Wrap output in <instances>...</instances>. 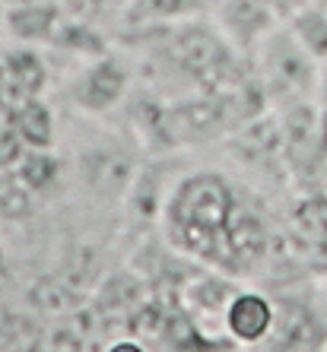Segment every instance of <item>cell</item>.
I'll use <instances>...</instances> for the list:
<instances>
[{"label":"cell","instance_id":"20","mask_svg":"<svg viewBox=\"0 0 327 352\" xmlns=\"http://www.w3.org/2000/svg\"><path fill=\"white\" fill-rule=\"evenodd\" d=\"M235 352H242V349H235Z\"/></svg>","mask_w":327,"mask_h":352},{"label":"cell","instance_id":"2","mask_svg":"<svg viewBox=\"0 0 327 352\" xmlns=\"http://www.w3.org/2000/svg\"><path fill=\"white\" fill-rule=\"evenodd\" d=\"M251 74L270 108L321 96V60L293 35L286 23L273 25L251 51Z\"/></svg>","mask_w":327,"mask_h":352},{"label":"cell","instance_id":"5","mask_svg":"<svg viewBox=\"0 0 327 352\" xmlns=\"http://www.w3.org/2000/svg\"><path fill=\"white\" fill-rule=\"evenodd\" d=\"M277 324V302L257 289H242L226 311V333L238 349H261Z\"/></svg>","mask_w":327,"mask_h":352},{"label":"cell","instance_id":"13","mask_svg":"<svg viewBox=\"0 0 327 352\" xmlns=\"http://www.w3.org/2000/svg\"><path fill=\"white\" fill-rule=\"evenodd\" d=\"M89 13H121L127 7V0H80Z\"/></svg>","mask_w":327,"mask_h":352},{"label":"cell","instance_id":"14","mask_svg":"<svg viewBox=\"0 0 327 352\" xmlns=\"http://www.w3.org/2000/svg\"><path fill=\"white\" fill-rule=\"evenodd\" d=\"M105 352H149V349L140 343L137 336H121V340H115V343L108 346Z\"/></svg>","mask_w":327,"mask_h":352},{"label":"cell","instance_id":"18","mask_svg":"<svg viewBox=\"0 0 327 352\" xmlns=\"http://www.w3.org/2000/svg\"><path fill=\"white\" fill-rule=\"evenodd\" d=\"M0 25H3V7H0Z\"/></svg>","mask_w":327,"mask_h":352},{"label":"cell","instance_id":"4","mask_svg":"<svg viewBox=\"0 0 327 352\" xmlns=\"http://www.w3.org/2000/svg\"><path fill=\"white\" fill-rule=\"evenodd\" d=\"M76 168H80V181L98 197L131 194L134 178L140 172L134 149L124 140H102L86 146L76 159Z\"/></svg>","mask_w":327,"mask_h":352},{"label":"cell","instance_id":"9","mask_svg":"<svg viewBox=\"0 0 327 352\" xmlns=\"http://www.w3.org/2000/svg\"><path fill=\"white\" fill-rule=\"evenodd\" d=\"M13 133L29 149H51L54 143V115L41 98H23V105L13 115Z\"/></svg>","mask_w":327,"mask_h":352},{"label":"cell","instance_id":"12","mask_svg":"<svg viewBox=\"0 0 327 352\" xmlns=\"http://www.w3.org/2000/svg\"><path fill=\"white\" fill-rule=\"evenodd\" d=\"M19 181H23L25 188L32 190V194H41V190H48L61 175V162L51 156L48 149H29L19 162Z\"/></svg>","mask_w":327,"mask_h":352},{"label":"cell","instance_id":"19","mask_svg":"<svg viewBox=\"0 0 327 352\" xmlns=\"http://www.w3.org/2000/svg\"><path fill=\"white\" fill-rule=\"evenodd\" d=\"M210 3H220V0H210Z\"/></svg>","mask_w":327,"mask_h":352},{"label":"cell","instance_id":"3","mask_svg":"<svg viewBox=\"0 0 327 352\" xmlns=\"http://www.w3.org/2000/svg\"><path fill=\"white\" fill-rule=\"evenodd\" d=\"M134 92V74L118 54H98L83 60V67L67 82V102L89 118L112 115Z\"/></svg>","mask_w":327,"mask_h":352},{"label":"cell","instance_id":"7","mask_svg":"<svg viewBox=\"0 0 327 352\" xmlns=\"http://www.w3.org/2000/svg\"><path fill=\"white\" fill-rule=\"evenodd\" d=\"M64 16L58 0H25L3 10V29L23 45H51Z\"/></svg>","mask_w":327,"mask_h":352},{"label":"cell","instance_id":"1","mask_svg":"<svg viewBox=\"0 0 327 352\" xmlns=\"http://www.w3.org/2000/svg\"><path fill=\"white\" fill-rule=\"evenodd\" d=\"M159 226L172 251L232 276L254 267L270 248L264 216L220 172H191L175 181Z\"/></svg>","mask_w":327,"mask_h":352},{"label":"cell","instance_id":"8","mask_svg":"<svg viewBox=\"0 0 327 352\" xmlns=\"http://www.w3.org/2000/svg\"><path fill=\"white\" fill-rule=\"evenodd\" d=\"M207 7L210 0H127V7L121 10V23L134 32H147L204 16Z\"/></svg>","mask_w":327,"mask_h":352},{"label":"cell","instance_id":"6","mask_svg":"<svg viewBox=\"0 0 327 352\" xmlns=\"http://www.w3.org/2000/svg\"><path fill=\"white\" fill-rule=\"evenodd\" d=\"M273 25L279 23L270 0H220V29L242 54H251Z\"/></svg>","mask_w":327,"mask_h":352},{"label":"cell","instance_id":"15","mask_svg":"<svg viewBox=\"0 0 327 352\" xmlns=\"http://www.w3.org/2000/svg\"><path fill=\"white\" fill-rule=\"evenodd\" d=\"M10 276V257H7V248H3V241H0V279Z\"/></svg>","mask_w":327,"mask_h":352},{"label":"cell","instance_id":"17","mask_svg":"<svg viewBox=\"0 0 327 352\" xmlns=\"http://www.w3.org/2000/svg\"><path fill=\"white\" fill-rule=\"evenodd\" d=\"M321 188L327 190V165H324V172H321Z\"/></svg>","mask_w":327,"mask_h":352},{"label":"cell","instance_id":"10","mask_svg":"<svg viewBox=\"0 0 327 352\" xmlns=\"http://www.w3.org/2000/svg\"><path fill=\"white\" fill-rule=\"evenodd\" d=\"M51 48H61L67 54H76V58L89 60V58H98V54H108V41L89 19L64 16V23L58 25V35L51 41Z\"/></svg>","mask_w":327,"mask_h":352},{"label":"cell","instance_id":"16","mask_svg":"<svg viewBox=\"0 0 327 352\" xmlns=\"http://www.w3.org/2000/svg\"><path fill=\"white\" fill-rule=\"evenodd\" d=\"M321 102H324V108H327V60H324V67H321Z\"/></svg>","mask_w":327,"mask_h":352},{"label":"cell","instance_id":"11","mask_svg":"<svg viewBox=\"0 0 327 352\" xmlns=\"http://www.w3.org/2000/svg\"><path fill=\"white\" fill-rule=\"evenodd\" d=\"M286 25L293 29L295 38L324 64L327 60V7L305 3L302 10H295L293 16L286 19Z\"/></svg>","mask_w":327,"mask_h":352}]
</instances>
